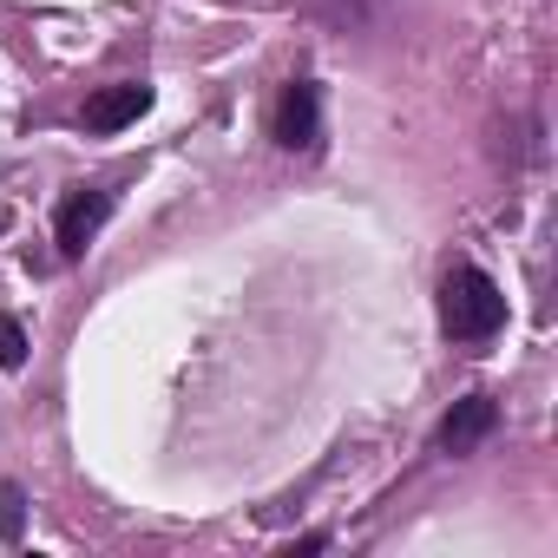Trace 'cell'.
<instances>
[{"mask_svg": "<svg viewBox=\"0 0 558 558\" xmlns=\"http://www.w3.org/2000/svg\"><path fill=\"white\" fill-rule=\"evenodd\" d=\"M440 323H447V336H466V342L493 336L506 323L499 283H493V276H480V269H453L447 283H440Z\"/></svg>", "mask_w": 558, "mask_h": 558, "instance_id": "cell-1", "label": "cell"}, {"mask_svg": "<svg viewBox=\"0 0 558 558\" xmlns=\"http://www.w3.org/2000/svg\"><path fill=\"white\" fill-rule=\"evenodd\" d=\"M106 217H112V197H106V191H80V197H66V204H60V223H53L60 250L80 256V250L106 230Z\"/></svg>", "mask_w": 558, "mask_h": 558, "instance_id": "cell-2", "label": "cell"}, {"mask_svg": "<svg viewBox=\"0 0 558 558\" xmlns=\"http://www.w3.org/2000/svg\"><path fill=\"white\" fill-rule=\"evenodd\" d=\"M145 112H151V86H106L86 99V132H125Z\"/></svg>", "mask_w": 558, "mask_h": 558, "instance_id": "cell-3", "label": "cell"}, {"mask_svg": "<svg viewBox=\"0 0 558 558\" xmlns=\"http://www.w3.org/2000/svg\"><path fill=\"white\" fill-rule=\"evenodd\" d=\"M316 112H323V93L310 80H296L283 93V106H276V138H283L290 151H310L316 145Z\"/></svg>", "mask_w": 558, "mask_h": 558, "instance_id": "cell-4", "label": "cell"}, {"mask_svg": "<svg viewBox=\"0 0 558 558\" xmlns=\"http://www.w3.org/2000/svg\"><path fill=\"white\" fill-rule=\"evenodd\" d=\"M493 421H499L493 401H486V395H466V401H453V414L440 421V447H447V453H473V447L493 434Z\"/></svg>", "mask_w": 558, "mask_h": 558, "instance_id": "cell-5", "label": "cell"}, {"mask_svg": "<svg viewBox=\"0 0 558 558\" xmlns=\"http://www.w3.org/2000/svg\"><path fill=\"white\" fill-rule=\"evenodd\" d=\"M0 368H27V329L14 323V316H0Z\"/></svg>", "mask_w": 558, "mask_h": 558, "instance_id": "cell-6", "label": "cell"}, {"mask_svg": "<svg viewBox=\"0 0 558 558\" xmlns=\"http://www.w3.org/2000/svg\"><path fill=\"white\" fill-rule=\"evenodd\" d=\"M21 486H0V538H21Z\"/></svg>", "mask_w": 558, "mask_h": 558, "instance_id": "cell-7", "label": "cell"}]
</instances>
